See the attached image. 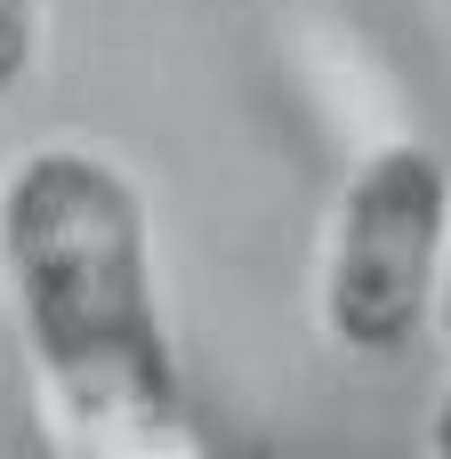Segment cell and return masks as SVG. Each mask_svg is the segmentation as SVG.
I'll return each instance as SVG.
<instances>
[{
	"label": "cell",
	"mask_w": 451,
	"mask_h": 459,
	"mask_svg": "<svg viewBox=\"0 0 451 459\" xmlns=\"http://www.w3.org/2000/svg\"><path fill=\"white\" fill-rule=\"evenodd\" d=\"M0 299L73 452H186V387L153 282V210L121 161L48 137L0 169Z\"/></svg>",
	"instance_id": "obj_1"
},
{
	"label": "cell",
	"mask_w": 451,
	"mask_h": 459,
	"mask_svg": "<svg viewBox=\"0 0 451 459\" xmlns=\"http://www.w3.org/2000/svg\"><path fill=\"white\" fill-rule=\"evenodd\" d=\"M451 258V169L420 137L371 145L323 226V331L355 363H395L436 331Z\"/></svg>",
	"instance_id": "obj_2"
},
{
	"label": "cell",
	"mask_w": 451,
	"mask_h": 459,
	"mask_svg": "<svg viewBox=\"0 0 451 459\" xmlns=\"http://www.w3.org/2000/svg\"><path fill=\"white\" fill-rule=\"evenodd\" d=\"M32 56H40V0H0V97L24 89Z\"/></svg>",
	"instance_id": "obj_3"
},
{
	"label": "cell",
	"mask_w": 451,
	"mask_h": 459,
	"mask_svg": "<svg viewBox=\"0 0 451 459\" xmlns=\"http://www.w3.org/2000/svg\"><path fill=\"white\" fill-rule=\"evenodd\" d=\"M428 444L451 459V387H444V403H436V420H428Z\"/></svg>",
	"instance_id": "obj_4"
},
{
	"label": "cell",
	"mask_w": 451,
	"mask_h": 459,
	"mask_svg": "<svg viewBox=\"0 0 451 459\" xmlns=\"http://www.w3.org/2000/svg\"><path fill=\"white\" fill-rule=\"evenodd\" d=\"M436 323H444V339H451V258H444V299H436Z\"/></svg>",
	"instance_id": "obj_5"
}]
</instances>
